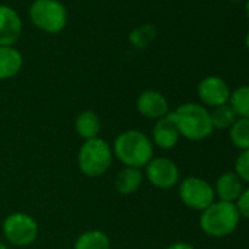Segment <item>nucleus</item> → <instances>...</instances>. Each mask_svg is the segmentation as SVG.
<instances>
[{"label": "nucleus", "mask_w": 249, "mask_h": 249, "mask_svg": "<svg viewBox=\"0 0 249 249\" xmlns=\"http://www.w3.org/2000/svg\"><path fill=\"white\" fill-rule=\"evenodd\" d=\"M34 27L47 34H59L68 24V11L59 0H34L30 6Z\"/></svg>", "instance_id": "obj_5"}, {"label": "nucleus", "mask_w": 249, "mask_h": 249, "mask_svg": "<svg viewBox=\"0 0 249 249\" xmlns=\"http://www.w3.org/2000/svg\"><path fill=\"white\" fill-rule=\"evenodd\" d=\"M113 150L103 138L84 141L78 151V167L87 178L103 176L111 166Z\"/></svg>", "instance_id": "obj_4"}, {"label": "nucleus", "mask_w": 249, "mask_h": 249, "mask_svg": "<svg viewBox=\"0 0 249 249\" xmlns=\"http://www.w3.org/2000/svg\"><path fill=\"white\" fill-rule=\"evenodd\" d=\"M239 220L240 215L234 202L214 201L202 211L199 226L202 231L211 237H224L236 230Z\"/></svg>", "instance_id": "obj_3"}, {"label": "nucleus", "mask_w": 249, "mask_h": 249, "mask_svg": "<svg viewBox=\"0 0 249 249\" xmlns=\"http://www.w3.org/2000/svg\"><path fill=\"white\" fill-rule=\"evenodd\" d=\"M73 249H110V239L103 230H87L76 237Z\"/></svg>", "instance_id": "obj_17"}, {"label": "nucleus", "mask_w": 249, "mask_h": 249, "mask_svg": "<svg viewBox=\"0 0 249 249\" xmlns=\"http://www.w3.org/2000/svg\"><path fill=\"white\" fill-rule=\"evenodd\" d=\"M75 131L84 141L98 138L101 131V120L94 110H84L75 119Z\"/></svg>", "instance_id": "obj_15"}, {"label": "nucleus", "mask_w": 249, "mask_h": 249, "mask_svg": "<svg viewBox=\"0 0 249 249\" xmlns=\"http://www.w3.org/2000/svg\"><path fill=\"white\" fill-rule=\"evenodd\" d=\"M179 138H180V134L176 128L173 119L170 117V113L156 120V124L151 132L153 145H157L161 150H172L178 145Z\"/></svg>", "instance_id": "obj_12"}, {"label": "nucleus", "mask_w": 249, "mask_h": 249, "mask_svg": "<svg viewBox=\"0 0 249 249\" xmlns=\"http://www.w3.org/2000/svg\"><path fill=\"white\" fill-rule=\"evenodd\" d=\"M137 110L147 119L159 120L169 114V101L161 92L145 89L137 98Z\"/></svg>", "instance_id": "obj_10"}, {"label": "nucleus", "mask_w": 249, "mask_h": 249, "mask_svg": "<svg viewBox=\"0 0 249 249\" xmlns=\"http://www.w3.org/2000/svg\"><path fill=\"white\" fill-rule=\"evenodd\" d=\"M245 14H246V18L249 19V0H245Z\"/></svg>", "instance_id": "obj_25"}, {"label": "nucleus", "mask_w": 249, "mask_h": 249, "mask_svg": "<svg viewBox=\"0 0 249 249\" xmlns=\"http://www.w3.org/2000/svg\"><path fill=\"white\" fill-rule=\"evenodd\" d=\"M156 38V28L153 25H142L129 34V40L135 47H147Z\"/></svg>", "instance_id": "obj_21"}, {"label": "nucleus", "mask_w": 249, "mask_h": 249, "mask_svg": "<svg viewBox=\"0 0 249 249\" xmlns=\"http://www.w3.org/2000/svg\"><path fill=\"white\" fill-rule=\"evenodd\" d=\"M22 65L24 57L15 46H0V81L18 75Z\"/></svg>", "instance_id": "obj_14"}, {"label": "nucleus", "mask_w": 249, "mask_h": 249, "mask_svg": "<svg viewBox=\"0 0 249 249\" xmlns=\"http://www.w3.org/2000/svg\"><path fill=\"white\" fill-rule=\"evenodd\" d=\"M229 2H243V0H229Z\"/></svg>", "instance_id": "obj_28"}, {"label": "nucleus", "mask_w": 249, "mask_h": 249, "mask_svg": "<svg viewBox=\"0 0 249 249\" xmlns=\"http://www.w3.org/2000/svg\"><path fill=\"white\" fill-rule=\"evenodd\" d=\"M234 205L239 211V215L249 220V188L242 191V194L237 198V201L234 202Z\"/></svg>", "instance_id": "obj_23"}, {"label": "nucleus", "mask_w": 249, "mask_h": 249, "mask_svg": "<svg viewBox=\"0 0 249 249\" xmlns=\"http://www.w3.org/2000/svg\"><path fill=\"white\" fill-rule=\"evenodd\" d=\"M180 201L192 210L204 211L215 199L214 188L204 179L196 176H189L183 179L179 185Z\"/></svg>", "instance_id": "obj_7"}, {"label": "nucleus", "mask_w": 249, "mask_h": 249, "mask_svg": "<svg viewBox=\"0 0 249 249\" xmlns=\"http://www.w3.org/2000/svg\"><path fill=\"white\" fill-rule=\"evenodd\" d=\"M166 249H195V248L188 242H175V243L169 245Z\"/></svg>", "instance_id": "obj_24"}, {"label": "nucleus", "mask_w": 249, "mask_h": 249, "mask_svg": "<svg viewBox=\"0 0 249 249\" xmlns=\"http://www.w3.org/2000/svg\"><path fill=\"white\" fill-rule=\"evenodd\" d=\"M243 191V182L234 172H226L218 176L214 192L220 201L236 202Z\"/></svg>", "instance_id": "obj_13"}, {"label": "nucleus", "mask_w": 249, "mask_h": 249, "mask_svg": "<svg viewBox=\"0 0 249 249\" xmlns=\"http://www.w3.org/2000/svg\"><path fill=\"white\" fill-rule=\"evenodd\" d=\"M2 231L5 239L11 245L17 248H25L37 240L38 224L33 215L22 211H17L5 218L2 224Z\"/></svg>", "instance_id": "obj_6"}, {"label": "nucleus", "mask_w": 249, "mask_h": 249, "mask_svg": "<svg viewBox=\"0 0 249 249\" xmlns=\"http://www.w3.org/2000/svg\"><path fill=\"white\" fill-rule=\"evenodd\" d=\"M144 178L159 189H170L179 182V169L167 157H153L145 166Z\"/></svg>", "instance_id": "obj_8"}, {"label": "nucleus", "mask_w": 249, "mask_h": 249, "mask_svg": "<svg viewBox=\"0 0 249 249\" xmlns=\"http://www.w3.org/2000/svg\"><path fill=\"white\" fill-rule=\"evenodd\" d=\"M210 119H211L213 129L226 131L231 128V124L236 122L237 116L234 114L233 108L229 104H223V106L214 107V110L210 111Z\"/></svg>", "instance_id": "obj_18"}, {"label": "nucleus", "mask_w": 249, "mask_h": 249, "mask_svg": "<svg viewBox=\"0 0 249 249\" xmlns=\"http://www.w3.org/2000/svg\"><path fill=\"white\" fill-rule=\"evenodd\" d=\"M196 94L204 107H218L229 103L231 91L223 78L211 75L201 79L196 88Z\"/></svg>", "instance_id": "obj_9"}, {"label": "nucleus", "mask_w": 249, "mask_h": 249, "mask_svg": "<svg viewBox=\"0 0 249 249\" xmlns=\"http://www.w3.org/2000/svg\"><path fill=\"white\" fill-rule=\"evenodd\" d=\"M234 173L240 178L242 182L249 183V150L242 151L234 163Z\"/></svg>", "instance_id": "obj_22"}, {"label": "nucleus", "mask_w": 249, "mask_h": 249, "mask_svg": "<svg viewBox=\"0 0 249 249\" xmlns=\"http://www.w3.org/2000/svg\"><path fill=\"white\" fill-rule=\"evenodd\" d=\"M142 180L144 173L141 172V169L123 167L114 179V188L122 195H132L138 192L142 185Z\"/></svg>", "instance_id": "obj_16"}, {"label": "nucleus", "mask_w": 249, "mask_h": 249, "mask_svg": "<svg viewBox=\"0 0 249 249\" xmlns=\"http://www.w3.org/2000/svg\"><path fill=\"white\" fill-rule=\"evenodd\" d=\"M245 46H246V50H248V53H249V31H248V34H246V37H245Z\"/></svg>", "instance_id": "obj_26"}, {"label": "nucleus", "mask_w": 249, "mask_h": 249, "mask_svg": "<svg viewBox=\"0 0 249 249\" xmlns=\"http://www.w3.org/2000/svg\"><path fill=\"white\" fill-rule=\"evenodd\" d=\"M229 106L234 114L242 119H249V85H242L230 94Z\"/></svg>", "instance_id": "obj_20"}, {"label": "nucleus", "mask_w": 249, "mask_h": 249, "mask_svg": "<svg viewBox=\"0 0 249 249\" xmlns=\"http://www.w3.org/2000/svg\"><path fill=\"white\" fill-rule=\"evenodd\" d=\"M180 137L189 141H202L213 134V124L207 107L198 103L180 104L170 113Z\"/></svg>", "instance_id": "obj_2"}, {"label": "nucleus", "mask_w": 249, "mask_h": 249, "mask_svg": "<svg viewBox=\"0 0 249 249\" xmlns=\"http://www.w3.org/2000/svg\"><path fill=\"white\" fill-rule=\"evenodd\" d=\"M230 141L242 151L249 150V119H236L230 128Z\"/></svg>", "instance_id": "obj_19"}, {"label": "nucleus", "mask_w": 249, "mask_h": 249, "mask_svg": "<svg viewBox=\"0 0 249 249\" xmlns=\"http://www.w3.org/2000/svg\"><path fill=\"white\" fill-rule=\"evenodd\" d=\"M21 34L22 19L18 12L8 5H0V46H15Z\"/></svg>", "instance_id": "obj_11"}, {"label": "nucleus", "mask_w": 249, "mask_h": 249, "mask_svg": "<svg viewBox=\"0 0 249 249\" xmlns=\"http://www.w3.org/2000/svg\"><path fill=\"white\" fill-rule=\"evenodd\" d=\"M0 249H9V248H8V245H6L2 239H0Z\"/></svg>", "instance_id": "obj_27"}, {"label": "nucleus", "mask_w": 249, "mask_h": 249, "mask_svg": "<svg viewBox=\"0 0 249 249\" xmlns=\"http://www.w3.org/2000/svg\"><path fill=\"white\" fill-rule=\"evenodd\" d=\"M113 157L124 167L142 169L154 157V145L151 140L138 129H129L119 134L113 142Z\"/></svg>", "instance_id": "obj_1"}]
</instances>
